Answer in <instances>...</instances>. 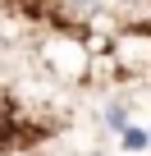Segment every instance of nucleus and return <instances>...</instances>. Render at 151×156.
Returning a JSON list of instances; mask_svg holds the SVG:
<instances>
[{"label": "nucleus", "instance_id": "nucleus-2", "mask_svg": "<svg viewBox=\"0 0 151 156\" xmlns=\"http://www.w3.org/2000/svg\"><path fill=\"white\" fill-rule=\"evenodd\" d=\"M110 55H115V64L128 69V73L151 69V28H142V23L119 28V32L110 37Z\"/></svg>", "mask_w": 151, "mask_h": 156}, {"label": "nucleus", "instance_id": "nucleus-3", "mask_svg": "<svg viewBox=\"0 0 151 156\" xmlns=\"http://www.w3.org/2000/svg\"><path fill=\"white\" fill-rule=\"evenodd\" d=\"M119 138H124V147H128V151H142V147H146V142H151V133H142V129H137V124H128V129H124V133H119Z\"/></svg>", "mask_w": 151, "mask_h": 156}, {"label": "nucleus", "instance_id": "nucleus-4", "mask_svg": "<svg viewBox=\"0 0 151 156\" xmlns=\"http://www.w3.org/2000/svg\"><path fill=\"white\" fill-rule=\"evenodd\" d=\"M60 5H69L73 14H101V5H105V0H60Z\"/></svg>", "mask_w": 151, "mask_h": 156}, {"label": "nucleus", "instance_id": "nucleus-5", "mask_svg": "<svg viewBox=\"0 0 151 156\" xmlns=\"http://www.w3.org/2000/svg\"><path fill=\"white\" fill-rule=\"evenodd\" d=\"M146 133H151V124H146Z\"/></svg>", "mask_w": 151, "mask_h": 156}, {"label": "nucleus", "instance_id": "nucleus-6", "mask_svg": "<svg viewBox=\"0 0 151 156\" xmlns=\"http://www.w3.org/2000/svg\"><path fill=\"white\" fill-rule=\"evenodd\" d=\"M137 5H142V0H137Z\"/></svg>", "mask_w": 151, "mask_h": 156}, {"label": "nucleus", "instance_id": "nucleus-1", "mask_svg": "<svg viewBox=\"0 0 151 156\" xmlns=\"http://www.w3.org/2000/svg\"><path fill=\"white\" fill-rule=\"evenodd\" d=\"M41 55L46 64L55 69V78H64V83H83V78L92 73V46L83 37H73V32H55L41 41Z\"/></svg>", "mask_w": 151, "mask_h": 156}]
</instances>
